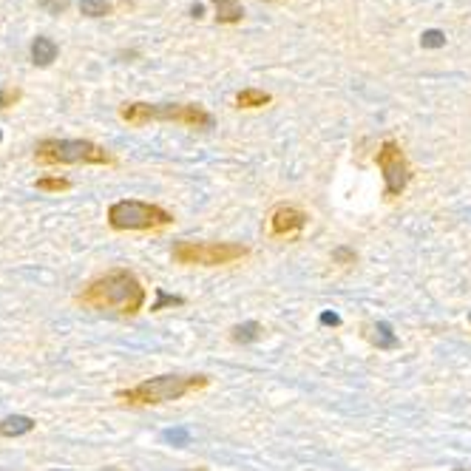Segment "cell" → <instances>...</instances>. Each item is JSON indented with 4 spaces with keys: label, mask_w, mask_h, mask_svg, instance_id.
Listing matches in <instances>:
<instances>
[{
    "label": "cell",
    "mask_w": 471,
    "mask_h": 471,
    "mask_svg": "<svg viewBox=\"0 0 471 471\" xmlns=\"http://www.w3.org/2000/svg\"><path fill=\"white\" fill-rule=\"evenodd\" d=\"M375 162H378V168L384 174V191L389 199L400 196L406 191V185L412 182V168L406 162V154L404 148H400L395 139H386V143L378 148V154H375Z\"/></svg>",
    "instance_id": "7"
},
{
    "label": "cell",
    "mask_w": 471,
    "mask_h": 471,
    "mask_svg": "<svg viewBox=\"0 0 471 471\" xmlns=\"http://www.w3.org/2000/svg\"><path fill=\"white\" fill-rule=\"evenodd\" d=\"M34 159L43 165H111L114 156L88 139H40Z\"/></svg>",
    "instance_id": "5"
},
{
    "label": "cell",
    "mask_w": 471,
    "mask_h": 471,
    "mask_svg": "<svg viewBox=\"0 0 471 471\" xmlns=\"http://www.w3.org/2000/svg\"><path fill=\"white\" fill-rule=\"evenodd\" d=\"M333 262H335V264H341V267H349V264H355V262H358V253L352 250V247H346V244H341V247H335V250H333Z\"/></svg>",
    "instance_id": "16"
},
{
    "label": "cell",
    "mask_w": 471,
    "mask_h": 471,
    "mask_svg": "<svg viewBox=\"0 0 471 471\" xmlns=\"http://www.w3.org/2000/svg\"><path fill=\"white\" fill-rule=\"evenodd\" d=\"M321 324H326V326H338L341 318H338L335 313H321Z\"/></svg>",
    "instance_id": "22"
},
{
    "label": "cell",
    "mask_w": 471,
    "mask_h": 471,
    "mask_svg": "<svg viewBox=\"0 0 471 471\" xmlns=\"http://www.w3.org/2000/svg\"><path fill=\"white\" fill-rule=\"evenodd\" d=\"M80 14H85V17H105V14H111V3H108V0H80Z\"/></svg>",
    "instance_id": "15"
},
{
    "label": "cell",
    "mask_w": 471,
    "mask_h": 471,
    "mask_svg": "<svg viewBox=\"0 0 471 471\" xmlns=\"http://www.w3.org/2000/svg\"><path fill=\"white\" fill-rule=\"evenodd\" d=\"M68 3H72V0H37V6L49 14H63L68 9Z\"/></svg>",
    "instance_id": "19"
},
{
    "label": "cell",
    "mask_w": 471,
    "mask_h": 471,
    "mask_svg": "<svg viewBox=\"0 0 471 471\" xmlns=\"http://www.w3.org/2000/svg\"><path fill=\"white\" fill-rule=\"evenodd\" d=\"M57 54H60V49H57V43L52 37H45V34L34 37V43H32V63L34 65H40V68L52 65L57 60Z\"/></svg>",
    "instance_id": "9"
},
{
    "label": "cell",
    "mask_w": 471,
    "mask_h": 471,
    "mask_svg": "<svg viewBox=\"0 0 471 471\" xmlns=\"http://www.w3.org/2000/svg\"><path fill=\"white\" fill-rule=\"evenodd\" d=\"M34 429V420L26 415H12L0 420V437H20V435H29Z\"/></svg>",
    "instance_id": "10"
},
{
    "label": "cell",
    "mask_w": 471,
    "mask_h": 471,
    "mask_svg": "<svg viewBox=\"0 0 471 471\" xmlns=\"http://www.w3.org/2000/svg\"><path fill=\"white\" fill-rule=\"evenodd\" d=\"M108 224L114 230H162L174 224V216L151 202L120 199L108 207Z\"/></svg>",
    "instance_id": "6"
},
{
    "label": "cell",
    "mask_w": 471,
    "mask_h": 471,
    "mask_svg": "<svg viewBox=\"0 0 471 471\" xmlns=\"http://www.w3.org/2000/svg\"><path fill=\"white\" fill-rule=\"evenodd\" d=\"M307 222H310V216L304 213L301 207L278 205L267 219V233L273 239H290V236H298L304 227H307Z\"/></svg>",
    "instance_id": "8"
},
{
    "label": "cell",
    "mask_w": 471,
    "mask_h": 471,
    "mask_svg": "<svg viewBox=\"0 0 471 471\" xmlns=\"http://www.w3.org/2000/svg\"><path fill=\"white\" fill-rule=\"evenodd\" d=\"M213 9H216L219 23H239L244 17V9L239 0H213Z\"/></svg>",
    "instance_id": "13"
},
{
    "label": "cell",
    "mask_w": 471,
    "mask_h": 471,
    "mask_svg": "<svg viewBox=\"0 0 471 471\" xmlns=\"http://www.w3.org/2000/svg\"><path fill=\"white\" fill-rule=\"evenodd\" d=\"M468 321H471V313H468Z\"/></svg>",
    "instance_id": "27"
},
{
    "label": "cell",
    "mask_w": 471,
    "mask_h": 471,
    "mask_svg": "<svg viewBox=\"0 0 471 471\" xmlns=\"http://www.w3.org/2000/svg\"><path fill=\"white\" fill-rule=\"evenodd\" d=\"M77 301L88 310H111L120 315H136L145 307V287L131 270H111L77 295Z\"/></svg>",
    "instance_id": "1"
},
{
    "label": "cell",
    "mask_w": 471,
    "mask_h": 471,
    "mask_svg": "<svg viewBox=\"0 0 471 471\" xmlns=\"http://www.w3.org/2000/svg\"><path fill=\"white\" fill-rule=\"evenodd\" d=\"M0 136H3V134H0Z\"/></svg>",
    "instance_id": "28"
},
{
    "label": "cell",
    "mask_w": 471,
    "mask_h": 471,
    "mask_svg": "<svg viewBox=\"0 0 471 471\" xmlns=\"http://www.w3.org/2000/svg\"><path fill=\"white\" fill-rule=\"evenodd\" d=\"M250 255V247L239 242H191L179 239L171 247V258L185 267H227Z\"/></svg>",
    "instance_id": "4"
},
{
    "label": "cell",
    "mask_w": 471,
    "mask_h": 471,
    "mask_svg": "<svg viewBox=\"0 0 471 471\" xmlns=\"http://www.w3.org/2000/svg\"><path fill=\"white\" fill-rule=\"evenodd\" d=\"M191 14H193V17H196V20H199V17H202V14H205V6H202V3H196V6H193V9H191Z\"/></svg>",
    "instance_id": "24"
},
{
    "label": "cell",
    "mask_w": 471,
    "mask_h": 471,
    "mask_svg": "<svg viewBox=\"0 0 471 471\" xmlns=\"http://www.w3.org/2000/svg\"><path fill=\"white\" fill-rule=\"evenodd\" d=\"M165 440L174 443V446H185L187 440H191V435H187L185 429H168V432H165Z\"/></svg>",
    "instance_id": "20"
},
{
    "label": "cell",
    "mask_w": 471,
    "mask_h": 471,
    "mask_svg": "<svg viewBox=\"0 0 471 471\" xmlns=\"http://www.w3.org/2000/svg\"><path fill=\"white\" fill-rule=\"evenodd\" d=\"M105 471H116V468H105Z\"/></svg>",
    "instance_id": "26"
},
{
    "label": "cell",
    "mask_w": 471,
    "mask_h": 471,
    "mask_svg": "<svg viewBox=\"0 0 471 471\" xmlns=\"http://www.w3.org/2000/svg\"><path fill=\"white\" fill-rule=\"evenodd\" d=\"M168 304H171V307H174V304H185V298H179V295H168L165 290H159V301L154 304L151 310H162V307H168Z\"/></svg>",
    "instance_id": "21"
},
{
    "label": "cell",
    "mask_w": 471,
    "mask_h": 471,
    "mask_svg": "<svg viewBox=\"0 0 471 471\" xmlns=\"http://www.w3.org/2000/svg\"><path fill=\"white\" fill-rule=\"evenodd\" d=\"M262 335H264V326L258 324V321H244V324H236L230 329V341L233 344H253V341H258Z\"/></svg>",
    "instance_id": "11"
},
{
    "label": "cell",
    "mask_w": 471,
    "mask_h": 471,
    "mask_svg": "<svg viewBox=\"0 0 471 471\" xmlns=\"http://www.w3.org/2000/svg\"><path fill=\"white\" fill-rule=\"evenodd\" d=\"M452 471H468V468H452Z\"/></svg>",
    "instance_id": "25"
},
{
    "label": "cell",
    "mask_w": 471,
    "mask_h": 471,
    "mask_svg": "<svg viewBox=\"0 0 471 471\" xmlns=\"http://www.w3.org/2000/svg\"><path fill=\"white\" fill-rule=\"evenodd\" d=\"M72 187L68 179H60V176H45V179H37V191H65Z\"/></svg>",
    "instance_id": "18"
},
{
    "label": "cell",
    "mask_w": 471,
    "mask_h": 471,
    "mask_svg": "<svg viewBox=\"0 0 471 471\" xmlns=\"http://www.w3.org/2000/svg\"><path fill=\"white\" fill-rule=\"evenodd\" d=\"M14 100H17V91H14V94H6L3 88H0V108H6V105L14 103Z\"/></svg>",
    "instance_id": "23"
},
{
    "label": "cell",
    "mask_w": 471,
    "mask_h": 471,
    "mask_svg": "<svg viewBox=\"0 0 471 471\" xmlns=\"http://www.w3.org/2000/svg\"><path fill=\"white\" fill-rule=\"evenodd\" d=\"M372 341H375V346L378 349H395L397 346V335L392 333V326L389 324H375V335H372Z\"/></svg>",
    "instance_id": "14"
},
{
    "label": "cell",
    "mask_w": 471,
    "mask_h": 471,
    "mask_svg": "<svg viewBox=\"0 0 471 471\" xmlns=\"http://www.w3.org/2000/svg\"><path fill=\"white\" fill-rule=\"evenodd\" d=\"M210 384L207 375H159V378H148L131 389H123L120 397L134 406H159L168 400H179L191 392H199Z\"/></svg>",
    "instance_id": "2"
},
{
    "label": "cell",
    "mask_w": 471,
    "mask_h": 471,
    "mask_svg": "<svg viewBox=\"0 0 471 471\" xmlns=\"http://www.w3.org/2000/svg\"><path fill=\"white\" fill-rule=\"evenodd\" d=\"M120 116L128 125H145V123H182L187 128H213V116H210L202 105L193 103H165V105H151V103H125L120 108Z\"/></svg>",
    "instance_id": "3"
},
{
    "label": "cell",
    "mask_w": 471,
    "mask_h": 471,
    "mask_svg": "<svg viewBox=\"0 0 471 471\" xmlns=\"http://www.w3.org/2000/svg\"><path fill=\"white\" fill-rule=\"evenodd\" d=\"M270 100L273 97L262 88H242L236 94V105L239 108H264V105H270Z\"/></svg>",
    "instance_id": "12"
},
{
    "label": "cell",
    "mask_w": 471,
    "mask_h": 471,
    "mask_svg": "<svg viewBox=\"0 0 471 471\" xmlns=\"http://www.w3.org/2000/svg\"><path fill=\"white\" fill-rule=\"evenodd\" d=\"M420 45L423 49H440V45H446V34L440 29H429V32H423Z\"/></svg>",
    "instance_id": "17"
}]
</instances>
